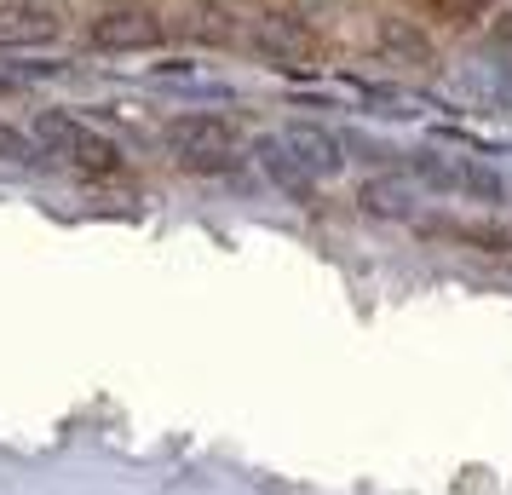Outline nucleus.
Instances as JSON below:
<instances>
[{
	"label": "nucleus",
	"mask_w": 512,
	"mask_h": 495,
	"mask_svg": "<svg viewBox=\"0 0 512 495\" xmlns=\"http://www.w3.org/2000/svg\"><path fill=\"white\" fill-rule=\"evenodd\" d=\"M415 173L426 179V185L455 190V196H472V202H501V196H507L501 173H489V167L466 162V156H438V150H420V156H415Z\"/></svg>",
	"instance_id": "39448f33"
},
{
	"label": "nucleus",
	"mask_w": 512,
	"mask_h": 495,
	"mask_svg": "<svg viewBox=\"0 0 512 495\" xmlns=\"http://www.w3.org/2000/svg\"><path fill=\"white\" fill-rule=\"evenodd\" d=\"M415 202H420V190L403 173H380V179H369L357 190V208L369 219H415Z\"/></svg>",
	"instance_id": "6e6552de"
},
{
	"label": "nucleus",
	"mask_w": 512,
	"mask_h": 495,
	"mask_svg": "<svg viewBox=\"0 0 512 495\" xmlns=\"http://www.w3.org/2000/svg\"><path fill=\"white\" fill-rule=\"evenodd\" d=\"M420 236H449V242H478L484 254H507L512 231L501 225H455V219H420Z\"/></svg>",
	"instance_id": "9d476101"
},
{
	"label": "nucleus",
	"mask_w": 512,
	"mask_h": 495,
	"mask_svg": "<svg viewBox=\"0 0 512 495\" xmlns=\"http://www.w3.org/2000/svg\"><path fill=\"white\" fill-rule=\"evenodd\" d=\"M380 52L392 58V64H415V70H426L432 58H438V47H432V35L420 24H409V18H380Z\"/></svg>",
	"instance_id": "1a4fd4ad"
},
{
	"label": "nucleus",
	"mask_w": 512,
	"mask_h": 495,
	"mask_svg": "<svg viewBox=\"0 0 512 495\" xmlns=\"http://www.w3.org/2000/svg\"><path fill=\"white\" fill-rule=\"evenodd\" d=\"M363 98L369 104H386L380 116H420V104L409 93H397V87H363Z\"/></svg>",
	"instance_id": "ddd939ff"
},
{
	"label": "nucleus",
	"mask_w": 512,
	"mask_h": 495,
	"mask_svg": "<svg viewBox=\"0 0 512 495\" xmlns=\"http://www.w3.org/2000/svg\"><path fill=\"white\" fill-rule=\"evenodd\" d=\"M35 144H41L47 156H64V162L81 167V173H98V179H110V173L127 167L116 139H104L98 127L64 116V110H41V116H35Z\"/></svg>",
	"instance_id": "7ed1b4c3"
},
{
	"label": "nucleus",
	"mask_w": 512,
	"mask_h": 495,
	"mask_svg": "<svg viewBox=\"0 0 512 495\" xmlns=\"http://www.w3.org/2000/svg\"><path fill=\"white\" fill-rule=\"evenodd\" d=\"M432 6V18H443V24H472V18H484L495 0H426Z\"/></svg>",
	"instance_id": "f8f14e48"
},
{
	"label": "nucleus",
	"mask_w": 512,
	"mask_h": 495,
	"mask_svg": "<svg viewBox=\"0 0 512 495\" xmlns=\"http://www.w3.org/2000/svg\"><path fill=\"white\" fill-rule=\"evenodd\" d=\"M64 29L52 0H0V47H47Z\"/></svg>",
	"instance_id": "0eeeda50"
},
{
	"label": "nucleus",
	"mask_w": 512,
	"mask_h": 495,
	"mask_svg": "<svg viewBox=\"0 0 512 495\" xmlns=\"http://www.w3.org/2000/svg\"><path fill=\"white\" fill-rule=\"evenodd\" d=\"M0 156H6V162H24V167L41 162V156H35V144H29L24 133H12V127H0Z\"/></svg>",
	"instance_id": "4468645a"
},
{
	"label": "nucleus",
	"mask_w": 512,
	"mask_h": 495,
	"mask_svg": "<svg viewBox=\"0 0 512 495\" xmlns=\"http://www.w3.org/2000/svg\"><path fill=\"white\" fill-rule=\"evenodd\" d=\"M248 41H254V52L271 64V70L282 75H317V64H323V41H317V29L305 24V18H294V12H259L254 24H248Z\"/></svg>",
	"instance_id": "20e7f679"
},
{
	"label": "nucleus",
	"mask_w": 512,
	"mask_h": 495,
	"mask_svg": "<svg viewBox=\"0 0 512 495\" xmlns=\"http://www.w3.org/2000/svg\"><path fill=\"white\" fill-rule=\"evenodd\" d=\"M461 93L472 98H489L495 110H512V64H501V70H478L461 81Z\"/></svg>",
	"instance_id": "9b49d317"
},
{
	"label": "nucleus",
	"mask_w": 512,
	"mask_h": 495,
	"mask_svg": "<svg viewBox=\"0 0 512 495\" xmlns=\"http://www.w3.org/2000/svg\"><path fill=\"white\" fill-rule=\"evenodd\" d=\"M495 41H501V47H512V12H507V18H495Z\"/></svg>",
	"instance_id": "2eb2a0df"
},
{
	"label": "nucleus",
	"mask_w": 512,
	"mask_h": 495,
	"mask_svg": "<svg viewBox=\"0 0 512 495\" xmlns=\"http://www.w3.org/2000/svg\"><path fill=\"white\" fill-rule=\"evenodd\" d=\"M259 150V167L271 173V185H282L288 196H311L317 179H334L346 167V139L328 133V127H311V121H294L282 133H265L254 144Z\"/></svg>",
	"instance_id": "f257e3e1"
},
{
	"label": "nucleus",
	"mask_w": 512,
	"mask_h": 495,
	"mask_svg": "<svg viewBox=\"0 0 512 495\" xmlns=\"http://www.w3.org/2000/svg\"><path fill=\"white\" fill-rule=\"evenodd\" d=\"M167 150L179 156V167H190V173H236V144H242V133H236V121L225 116H208V110H190V116H173L162 127Z\"/></svg>",
	"instance_id": "f03ea898"
},
{
	"label": "nucleus",
	"mask_w": 512,
	"mask_h": 495,
	"mask_svg": "<svg viewBox=\"0 0 512 495\" xmlns=\"http://www.w3.org/2000/svg\"><path fill=\"white\" fill-rule=\"evenodd\" d=\"M93 47L98 52H144V47H162V18L144 12V6H116L93 18Z\"/></svg>",
	"instance_id": "423d86ee"
}]
</instances>
